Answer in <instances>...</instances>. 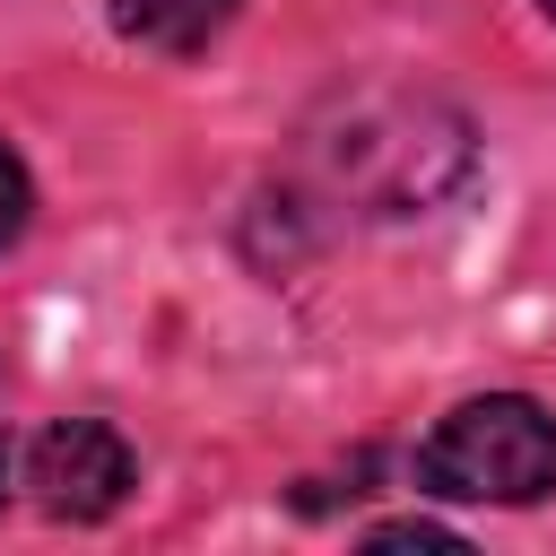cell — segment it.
Instances as JSON below:
<instances>
[{"label": "cell", "mask_w": 556, "mask_h": 556, "mask_svg": "<svg viewBox=\"0 0 556 556\" xmlns=\"http://www.w3.org/2000/svg\"><path fill=\"white\" fill-rule=\"evenodd\" d=\"M321 165H330V191L356 200L365 217H408L460 182L469 130H460V113H443L426 96H356L339 113V130L321 139Z\"/></svg>", "instance_id": "obj_1"}, {"label": "cell", "mask_w": 556, "mask_h": 556, "mask_svg": "<svg viewBox=\"0 0 556 556\" xmlns=\"http://www.w3.org/2000/svg\"><path fill=\"white\" fill-rule=\"evenodd\" d=\"M417 486L452 504H539L556 495V417L521 391L460 400L417 452Z\"/></svg>", "instance_id": "obj_2"}, {"label": "cell", "mask_w": 556, "mask_h": 556, "mask_svg": "<svg viewBox=\"0 0 556 556\" xmlns=\"http://www.w3.org/2000/svg\"><path fill=\"white\" fill-rule=\"evenodd\" d=\"M26 486H35V504H43L52 521H104V513L130 504L139 469H130V443H122L113 426H96V417H61V426L35 434V452H26Z\"/></svg>", "instance_id": "obj_3"}, {"label": "cell", "mask_w": 556, "mask_h": 556, "mask_svg": "<svg viewBox=\"0 0 556 556\" xmlns=\"http://www.w3.org/2000/svg\"><path fill=\"white\" fill-rule=\"evenodd\" d=\"M243 0H113V26L148 52H200Z\"/></svg>", "instance_id": "obj_4"}, {"label": "cell", "mask_w": 556, "mask_h": 556, "mask_svg": "<svg viewBox=\"0 0 556 556\" xmlns=\"http://www.w3.org/2000/svg\"><path fill=\"white\" fill-rule=\"evenodd\" d=\"M26 217H35V182H26V165L0 148V252L26 235Z\"/></svg>", "instance_id": "obj_5"}, {"label": "cell", "mask_w": 556, "mask_h": 556, "mask_svg": "<svg viewBox=\"0 0 556 556\" xmlns=\"http://www.w3.org/2000/svg\"><path fill=\"white\" fill-rule=\"evenodd\" d=\"M365 547H434V556H460V530H443V521H382V530H365Z\"/></svg>", "instance_id": "obj_6"}, {"label": "cell", "mask_w": 556, "mask_h": 556, "mask_svg": "<svg viewBox=\"0 0 556 556\" xmlns=\"http://www.w3.org/2000/svg\"><path fill=\"white\" fill-rule=\"evenodd\" d=\"M0 486H9V434H0Z\"/></svg>", "instance_id": "obj_7"}, {"label": "cell", "mask_w": 556, "mask_h": 556, "mask_svg": "<svg viewBox=\"0 0 556 556\" xmlns=\"http://www.w3.org/2000/svg\"><path fill=\"white\" fill-rule=\"evenodd\" d=\"M539 9H547V17H556V0H539Z\"/></svg>", "instance_id": "obj_8"}]
</instances>
